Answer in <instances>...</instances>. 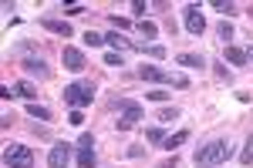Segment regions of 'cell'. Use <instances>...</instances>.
<instances>
[{
  "instance_id": "obj_1",
  "label": "cell",
  "mask_w": 253,
  "mask_h": 168,
  "mask_svg": "<svg viewBox=\"0 0 253 168\" xmlns=\"http://www.w3.org/2000/svg\"><path fill=\"white\" fill-rule=\"evenodd\" d=\"M230 141L226 138H216V141H210V145H203V148L196 151V165L199 168H216V165H223L226 158H230Z\"/></svg>"
},
{
  "instance_id": "obj_2",
  "label": "cell",
  "mask_w": 253,
  "mask_h": 168,
  "mask_svg": "<svg viewBox=\"0 0 253 168\" xmlns=\"http://www.w3.org/2000/svg\"><path fill=\"white\" fill-rule=\"evenodd\" d=\"M138 74H142V81H152V84H175V88H189V81L182 74H169V71H162V67H156V64H142L138 67Z\"/></svg>"
},
{
  "instance_id": "obj_3",
  "label": "cell",
  "mask_w": 253,
  "mask_h": 168,
  "mask_svg": "<svg viewBox=\"0 0 253 168\" xmlns=\"http://www.w3.org/2000/svg\"><path fill=\"white\" fill-rule=\"evenodd\" d=\"M115 111L122 114L118 118V131H128L135 121H142V114H145V108L138 104V101H128V98H118L115 101Z\"/></svg>"
},
{
  "instance_id": "obj_4",
  "label": "cell",
  "mask_w": 253,
  "mask_h": 168,
  "mask_svg": "<svg viewBox=\"0 0 253 168\" xmlns=\"http://www.w3.org/2000/svg\"><path fill=\"white\" fill-rule=\"evenodd\" d=\"M91 98H95V88H91L88 81H75V84H68V88H64V101H68L71 108L91 104Z\"/></svg>"
},
{
  "instance_id": "obj_5",
  "label": "cell",
  "mask_w": 253,
  "mask_h": 168,
  "mask_svg": "<svg viewBox=\"0 0 253 168\" xmlns=\"http://www.w3.org/2000/svg\"><path fill=\"white\" fill-rule=\"evenodd\" d=\"M3 165L7 168H34V151L27 145H10L3 151Z\"/></svg>"
},
{
  "instance_id": "obj_6",
  "label": "cell",
  "mask_w": 253,
  "mask_h": 168,
  "mask_svg": "<svg viewBox=\"0 0 253 168\" xmlns=\"http://www.w3.org/2000/svg\"><path fill=\"white\" fill-rule=\"evenodd\" d=\"M182 17H186V31H189V34L199 37V34L206 31V17L199 14V3H186V7H182Z\"/></svg>"
},
{
  "instance_id": "obj_7",
  "label": "cell",
  "mask_w": 253,
  "mask_h": 168,
  "mask_svg": "<svg viewBox=\"0 0 253 168\" xmlns=\"http://www.w3.org/2000/svg\"><path fill=\"white\" fill-rule=\"evenodd\" d=\"M68 162H71V145L68 141H58L51 148V155H47V168H68Z\"/></svg>"
},
{
  "instance_id": "obj_8",
  "label": "cell",
  "mask_w": 253,
  "mask_h": 168,
  "mask_svg": "<svg viewBox=\"0 0 253 168\" xmlns=\"http://www.w3.org/2000/svg\"><path fill=\"white\" fill-rule=\"evenodd\" d=\"M20 67H24L27 74H38V77H47V74H51V71H47V64L41 61V54H24Z\"/></svg>"
},
{
  "instance_id": "obj_9",
  "label": "cell",
  "mask_w": 253,
  "mask_h": 168,
  "mask_svg": "<svg viewBox=\"0 0 253 168\" xmlns=\"http://www.w3.org/2000/svg\"><path fill=\"white\" fill-rule=\"evenodd\" d=\"M61 61H64V67H68V71H75V74H78V71H84V54H81L78 47H64Z\"/></svg>"
},
{
  "instance_id": "obj_10",
  "label": "cell",
  "mask_w": 253,
  "mask_h": 168,
  "mask_svg": "<svg viewBox=\"0 0 253 168\" xmlns=\"http://www.w3.org/2000/svg\"><path fill=\"white\" fill-rule=\"evenodd\" d=\"M41 27H44V31H51V34H61V37H71V27H68V24H64V20L44 17V20H41Z\"/></svg>"
},
{
  "instance_id": "obj_11",
  "label": "cell",
  "mask_w": 253,
  "mask_h": 168,
  "mask_svg": "<svg viewBox=\"0 0 253 168\" xmlns=\"http://www.w3.org/2000/svg\"><path fill=\"white\" fill-rule=\"evenodd\" d=\"M226 61L236 64V67H243V64L250 61V51H243V47H226Z\"/></svg>"
},
{
  "instance_id": "obj_12",
  "label": "cell",
  "mask_w": 253,
  "mask_h": 168,
  "mask_svg": "<svg viewBox=\"0 0 253 168\" xmlns=\"http://www.w3.org/2000/svg\"><path fill=\"white\" fill-rule=\"evenodd\" d=\"M105 44L108 47H115V51H128V47H135L128 37H122V34H105Z\"/></svg>"
},
{
  "instance_id": "obj_13",
  "label": "cell",
  "mask_w": 253,
  "mask_h": 168,
  "mask_svg": "<svg viewBox=\"0 0 253 168\" xmlns=\"http://www.w3.org/2000/svg\"><path fill=\"white\" fill-rule=\"evenodd\" d=\"M182 141H189V131H175V134H166V141H162V148H179Z\"/></svg>"
},
{
  "instance_id": "obj_14",
  "label": "cell",
  "mask_w": 253,
  "mask_h": 168,
  "mask_svg": "<svg viewBox=\"0 0 253 168\" xmlns=\"http://www.w3.org/2000/svg\"><path fill=\"white\" fill-rule=\"evenodd\" d=\"M95 148H78V168H95Z\"/></svg>"
},
{
  "instance_id": "obj_15",
  "label": "cell",
  "mask_w": 253,
  "mask_h": 168,
  "mask_svg": "<svg viewBox=\"0 0 253 168\" xmlns=\"http://www.w3.org/2000/svg\"><path fill=\"white\" fill-rule=\"evenodd\" d=\"M175 61H179L182 67H199V71L206 67V61H203V57H199V54H179V57H175Z\"/></svg>"
},
{
  "instance_id": "obj_16",
  "label": "cell",
  "mask_w": 253,
  "mask_h": 168,
  "mask_svg": "<svg viewBox=\"0 0 253 168\" xmlns=\"http://www.w3.org/2000/svg\"><path fill=\"white\" fill-rule=\"evenodd\" d=\"M210 7H213V10H219V14H226V17H233L236 10H240V7H236L233 0H213Z\"/></svg>"
},
{
  "instance_id": "obj_17",
  "label": "cell",
  "mask_w": 253,
  "mask_h": 168,
  "mask_svg": "<svg viewBox=\"0 0 253 168\" xmlns=\"http://www.w3.org/2000/svg\"><path fill=\"white\" fill-rule=\"evenodd\" d=\"M14 91H17L20 98H27V101H34V98H38V88H34L31 81H20V84H14Z\"/></svg>"
},
{
  "instance_id": "obj_18",
  "label": "cell",
  "mask_w": 253,
  "mask_h": 168,
  "mask_svg": "<svg viewBox=\"0 0 253 168\" xmlns=\"http://www.w3.org/2000/svg\"><path fill=\"white\" fill-rule=\"evenodd\" d=\"M27 114H34V118H38V121H51V118H54V114L47 111V108H44V104H34V101H31V104H27Z\"/></svg>"
},
{
  "instance_id": "obj_19",
  "label": "cell",
  "mask_w": 253,
  "mask_h": 168,
  "mask_svg": "<svg viewBox=\"0 0 253 168\" xmlns=\"http://www.w3.org/2000/svg\"><path fill=\"white\" fill-rule=\"evenodd\" d=\"M138 34L145 40H152V37H159V27L152 24V20H138Z\"/></svg>"
},
{
  "instance_id": "obj_20",
  "label": "cell",
  "mask_w": 253,
  "mask_h": 168,
  "mask_svg": "<svg viewBox=\"0 0 253 168\" xmlns=\"http://www.w3.org/2000/svg\"><path fill=\"white\" fill-rule=\"evenodd\" d=\"M240 165H253V134L247 138V145H243V151H240Z\"/></svg>"
},
{
  "instance_id": "obj_21",
  "label": "cell",
  "mask_w": 253,
  "mask_h": 168,
  "mask_svg": "<svg viewBox=\"0 0 253 168\" xmlns=\"http://www.w3.org/2000/svg\"><path fill=\"white\" fill-rule=\"evenodd\" d=\"M216 31H219V37H223V44H230V40L236 37V31H233V24H226V20H223V24H219V27H216Z\"/></svg>"
},
{
  "instance_id": "obj_22",
  "label": "cell",
  "mask_w": 253,
  "mask_h": 168,
  "mask_svg": "<svg viewBox=\"0 0 253 168\" xmlns=\"http://www.w3.org/2000/svg\"><path fill=\"white\" fill-rule=\"evenodd\" d=\"M101 44H105V34H95V31L84 34V47H101Z\"/></svg>"
},
{
  "instance_id": "obj_23",
  "label": "cell",
  "mask_w": 253,
  "mask_h": 168,
  "mask_svg": "<svg viewBox=\"0 0 253 168\" xmlns=\"http://www.w3.org/2000/svg\"><path fill=\"white\" fill-rule=\"evenodd\" d=\"M175 118H179V108H162V111H159V125H169Z\"/></svg>"
},
{
  "instance_id": "obj_24",
  "label": "cell",
  "mask_w": 253,
  "mask_h": 168,
  "mask_svg": "<svg viewBox=\"0 0 253 168\" xmlns=\"http://www.w3.org/2000/svg\"><path fill=\"white\" fill-rule=\"evenodd\" d=\"M145 138H149L152 145H162V141H166V131H162V128L156 125V128H149V131H145Z\"/></svg>"
},
{
  "instance_id": "obj_25",
  "label": "cell",
  "mask_w": 253,
  "mask_h": 168,
  "mask_svg": "<svg viewBox=\"0 0 253 168\" xmlns=\"http://www.w3.org/2000/svg\"><path fill=\"white\" fill-rule=\"evenodd\" d=\"M145 7H149L145 0H132V14H135L138 20H145Z\"/></svg>"
},
{
  "instance_id": "obj_26",
  "label": "cell",
  "mask_w": 253,
  "mask_h": 168,
  "mask_svg": "<svg viewBox=\"0 0 253 168\" xmlns=\"http://www.w3.org/2000/svg\"><path fill=\"white\" fill-rule=\"evenodd\" d=\"M105 64H108V67H122L125 61H122V54H118V51H112V54H105Z\"/></svg>"
},
{
  "instance_id": "obj_27",
  "label": "cell",
  "mask_w": 253,
  "mask_h": 168,
  "mask_svg": "<svg viewBox=\"0 0 253 168\" xmlns=\"http://www.w3.org/2000/svg\"><path fill=\"white\" fill-rule=\"evenodd\" d=\"M166 98H169V94L162 91V88H152V91H149V101H159V104H162Z\"/></svg>"
},
{
  "instance_id": "obj_28",
  "label": "cell",
  "mask_w": 253,
  "mask_h": 168,
  "mask_svg": "<svg viewBox=\"0 0 253 168\" xmlns=\"http://www.w3.org/2000/svg\"><path fill=\"white\" fill-rule=\"evenodd\" d=\"M142 51H149V54H152V57H166V51H162V47H159V44H149V47H145V44H142Z\"/></svg>"
},
{
  "instance_id": "obj_29",
  "label": "cell",
  "mask_w": 253,
  "mask_h": 168,
  "mask_svg": "<svg viewBox=\"0 0 253 168\" xmlns=\"http://www.w3.org/2000/svg\"><path fill=\"white\" fill-rule=\"evenodd\" d=\"M68 121H71V125H81V121H84V114H81V108H71V114H68Z\"/></svg>"
},
{
  "instance_id": "obj_30",
  "label": "cell",
  "mask_w": 253,
  "mask_h": 168,
  "mask_svg": "<svg viewBox=\"0 0 253 168\" xmlns=\"http://www.w3.org/2000/svg\"><path fill=\"white\" fill-rule=\"evenodd\" d=\"M78 148H95V138H91V134H81V138H78Z\"/></svg>"
},
{
  "instance_id": "obj_31",
  "label": "cell",
  "mask_w": 253,
  "mask_h": 168,
  "mask_svg": "<svg viewBox=\"0 0 253 168\" xmlns=\"http://www.w3.org/2000/svg\"><path fill=\"white\" fill-rule=\"evenodd\" d=\"M108 20H112L115 27H128V20H125V17H118V14H112V17H108Z\"/></svg>"
},
{
  "instance_id": "obj_32",
  "label": "cell",
  "mask_w": 253,
  "mask_h": 168,
  "mask_svg": "<svg viewBox=\"0 0 253 168\" xmlns=\"http://www.w3.org/2000/svg\"><path fill=\"white\" fill-rule=\"evenodd\" d=\"M64 10H68V14H81L84 7H81V3H64Z\"/></svg>"
},
{
  "instance_id": "obj_33",
  "label": "cell",
  "mask_w": 253,
  "mask_h": 168,
  "mask_svg": "<svg viewBox=\"0 0 253 168\" xmlns=\"http://www.w3.org/2000/svg\"><path fill=\"white\" fill-rule=\"evenodd\" d=\"M14 94H17V91H14V88H0V98H3V101H10Z\"/></svg>"
},
{
  "instance_id": "obj_34",
  "label": "cell",
  "mask_w": 253,
  "mask_h": 168,
  "mask_svg": "<svg viewBox=\"0 0 253 168\" xmlns=\"http://www.w3.org/2000/svg\"><path fill=\"white\" fill-rule=\"evenodd\" d=\"M250 61H253V47H250Z\"/></svg>"
}]
</instances>
